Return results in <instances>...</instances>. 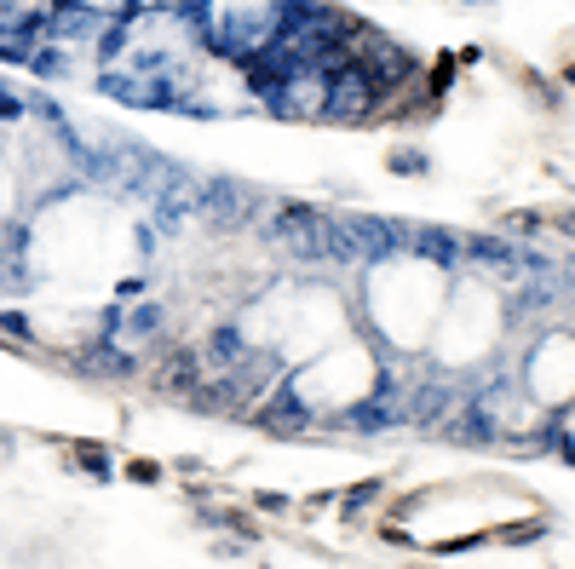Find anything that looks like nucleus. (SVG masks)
<instances>
[{
	"mask_svg": "<svg viewBox=\"0 0 575 569\" xmlns=\"http://www.w3.org/2000/svg\"><path fill=\"white\" fill-rule=\"evenodd\" d=\"M81 466H87V472H110V460L92 455V443H81Z\"/></svg>",
	"mask_w": 575,
	"mask_h": 569,
	"instance_id": "1a4fd4ad",
	"label": "nucleus"
},
{
	"mask_svg": "<svg viewBox=\"0 0 575 569\" xmlns=\"http://www.w3.org/2000/svg\"><path fill=\"white\" fill-rule=\"evenodd\" d=\"M420 253H432L437 265H460V253H466V242H455L449 230H420Z\"/></svg>",
	"mask_w": 575,
	"mask_h": 569,
	"instance_id": "423d86ee",
	"label": "nucleus"
},
{
	"mask_svg": "<svg viewBox=\"0 0 575 569\" xmlns=\"http://www.w3.org/2000/svg\"><path fill=\"white\" fill-rule=\"evenodd\" d=\"M207 380V363H202V351H167V357H161L156 368H150V386L156 391H167V397H184V403H190V391L202 386Z\"/></svg>",
	"mask_w": 575,
	"mask_h": 569,
	"instance_id": "20e7f679",
	"label": "nucleus"
},
{
	"mask_svg": "<svg viewBox=\"0 0 575 569\" xmlns=\"http://www.w3.org/2000/svg\"><path fill=\"white\" fill-rule=\"evenodd\" d=\"M558 225H564V230H570V236H575V213H564V219H558Z\"/></svg>",
	"mask_w": 575,
	"mask_h": 569,
	"instance_id": "9d476101",
	"label": "nucleus"
},
{
	"mask_svg": "<svg viewBox=\"0 0 575 569\" xmlns=\"http://www.w3.org/2000/svg\"><path fill=\"white\" fill-rule=\"evenodd\" d=\"M127 322H133L138 334H156V328H161V311H156V305H144V311H133Z\"/></svg>",
	"mask_w": 575,
	"mask_h": 569,
	"instance_id": "6e6552de",
	"label": "nucleus"
},
{
	"mask_svg": "<svg viewBox=\"0 0 575 569\" xmlns=\"http://www.w3.org/2000/svg\"><path fill=\"white\" fill-rule=\"evenodd\" d=\"M374 87H368L363 75H357V64L351 69H334L328 81H322V104H317V115H328V121H368L374 115Z\"/></svg>",
	"mask_w": 575,
	"mask_h": 569,
	"instance_id": "f03ea898",
	"label": "nucleus"
},
{
	"mask_svg": "<svg viewBox=\"0 0 575 569\" xmlns=\"http://www.w3.org/2000/svg\"><path fill=\"white\" fill-rule=\"evenodd\" d=\"M259 207V190L242 179H202V219H213L219 230H236V225H248V213Z\"/></svg>",
	"mask_w": 575,
	"mask_h": 569,
	"instance_id": "7ed1b4c3",
	"label": "nucleus"
},
{
	"mask_svg": "<svg viewBox=\"0 0 575 569\" xmlns=\"http://www.w3.org/2000/svg\"><path fill=\"white\" fill-rule=\"evenodd\" d=\"M259 420H265L271 432H305L311 409H305V403H294V397H276L271 409H259Z\"/></svg>",
	"mask_w": 575,
	"mask_h": 569,
	"instance_id": "39448f33",
	"label": "nucleus"
},
{
	"mask_svg": "<svg viewBox=\"0 0 575 569\" xmlns=\"http://www.w3.org/2000/svg\"><path fill=\"white\" fill-rule=\"evenodd\" d=\"M271 230L299 265H328V213H317V207H305V202H288V207H276Z\"/></svg>",
	"mask_w": 575,
	"mask_h": 569,
	"instance_id": "f257e3e1",
	"label": "nucleus"
},
{
	"mask_svg": "<svg viewBox=\"0 0 575 569\" xmlns=\"http://www.w3.org/2000/svg\"><path fill=\"white\" fill-rule=\"evenodd\" d=\"M92 374H133V357H127V351H98V363H87Z\"/></svg>",
	"mask_w": 575,
	"mask_h": 569,
	"instance_id": "0eeeda50",
	"label": "nucleus"
}]
</instances>
